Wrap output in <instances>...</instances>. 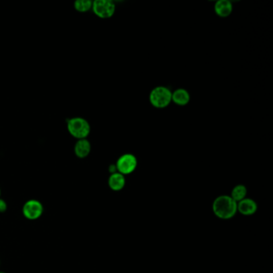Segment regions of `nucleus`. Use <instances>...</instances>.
I'll use <instances>...</instances> for the list:
<instances>
[{"label":"nucleus","instance_id":"obj_1","mask_svg":"<svg viewBox=\"0 0 273 273\" xmlns=\"http://www.w3.org/2000/svg\"><path fill=\"white\" fill-rule=\"evenodd\" d=\"M212 211L220 219H231L237 213V203L230 196H220L213 202Z\"/></svg>","mask_w":273,"mask_h":273},{"label":"nucleus","instance_id":"obj_2","mask_svg":"<svg viewBox=\"0 0 273 273\" xmlns=\"http://www.w3.org/2000/svg\"><path fill=\"white\" fill-rule=\"evenodd\" d=\"M66 128L72 136L76 139H86L90 132V125L88 121L82 117H73L66 122Z\"/></svg>","mask_w":273,"mask_h":273},{"label":"nucleus","instance_id":"obj_3","mask_svg":"<svg viewBox=\"0 0 273 273\" xmlns=\"http://www.w3.org/2000/svg\"><path fill=\"white\" fill-rule=\"evenodd\" d=\"M172 92L166 86H156L149 94V101L156 108H165L172 102Z\"/></svg>","mask_w":273,"mask_h":273},{"label":"nucleus","instance_id":"obj_4","mask_svg":"<svg viewBox=\"0 0 273 273\" xmlns=\"http://www.w3.org/2000/svg\"><path fill=\"white\" fill-rule=\"evenodd\" d=\"M94 14L100 18H109L116 12V5L110 0H96L92 2Z\"/></svg>","mask_w":273,"mask_h":273},{"label":"nucleus","instance_id":"obj_5","mask_svg":"<svg viewBox=\"0 0 273 273\" xmlns=\"http://www.w3.org/2000/svg\"><path fill=\"white\" fill-rule=\"evenodd\" d=\"M44 205L37 200H29L22 206V215L30 220H36L42 216L44 213Z\"/></svg>","mask_w":273,"mask_h":273},{"label":"nucleus","instance_id":"obj_6","mask_svg":"<svg viewBox=\"0 0 273 273\" xmlns=\"http://www.w3.org/2000/svg\"><path fill=\"white\" fill-rule=\"evenodd\" d=\"M138 161L136 157L132 154H124L121 156L117 160L116 166L117 172L122 175H129L130 173L136 169Z\"/></svg>","mask_w":273,"mask_h":273},{"label":"nucleus","instance_id":"obj_7","mask_svg":"<svg viewBox=\"0 0 273 273\" xmlns=\"http://www.w3.org/2000/svg\"><path fill=\"white\" fill-rule=\"evenodd\" d=\"M257 208L255 201L248 198H245L237 203V212L244 216L254 215L256 212Z\"/></svg>","mask_w":273,"mask_h":273},{"label":"nucleus","instance_id":"obj_8","mask_svg":"<svg viewBox=\"0 0 273 273\" xmlns=\"http://www.w3.org/2000/svg\"><path fill=\"white\" fill-rule=\"evenodd\" d=\"M92 151V144L86 139L78 140L74 144V154L78 158L84 159L88 156Z\"/></svg>","mask_w":273,"mask_h":273},{"label":"nucleus","instance_id":"obj_9","mask_svg":"<svg viewBox=\"0 0 273 273\" xmlns=\"http://www.w3.org/2000/svg\"><path fill=\"white\" fill-rule=\"evenodd\" d=\"M214 10L218 16L221 17V18H226L232 12V4L228 0H220L216 2Z\"/></svg>","mask_w":273,"mask_h":273},{"label":"nucleus","instance_id":"obj_10","mask_svg":"<svg viewBox=\"0 0 273 273\" xmlns=\"http://www.w3.org/2000/svg\"><path fill=\"white\" fill-rule=\"evenodd\" d=\"M191 97L187 90L184 88L176 89L172 94V102L179 106H186L190 102Z\"/></svg>","mask_w":273,"mask_h":273},{"label":"nucleus","instance_id":"obj_11","mask_svg":"<svg viewBox=\"0 0 273 273\" xmlns=\"http://www.w3.org/2000/svg\"><path fill=\"white\" fill-rule=\"evenodd\" d=\"M126 184L124 176L120 173L116 172L110 174L108 179V185L113 191L118 192L122 190Z\"/></svg>","mask_w":273,"mask_h":273},{"label":"nucleus","instance_id":"obj_12","mask_svg":"<svg viewBox=\"0 0 273 273\" xmlns=\"http://www.w3.org/2000/svg\"><path fill=\"white\" fill-rule=\"evenodd\" d=\"M247 193V188L245 187L244 185L238 184L232 189L230 196H231L236 203H238L240 201L243 200L244 199L246 198Z\"/></svg>","mask_w":273,"mask_h":273},{"label":"nucleus","instance_id":"obj_13","mask_svg":"<svg viewBox=\"0 0 273 273\" xmlns=\"http://www.w3.org/2000/svg\"><path fill=\"white\" fill-rule=\"evenodd\" d=\"M92 2L90 0H76L74 4V8L78 12H88L92 8Z\"/></svg>","mask_w":273,"mask_h":273},{"label":"nucleus","instance_id":"obj_14","mask_svg":"<svg viewBox=\"0 0 273 273\" xmlns=\"http://www.w3.org/2000/svg\"><path fill=\"white\" fill-rule=\"evenodd\" d=\"M8 209V204L4 200L0 198V213H4Z\"/></svg>","mask_w":273,"mask_h":273},{"label":"nucleus","instance_id":"obj_15","mask_svg":"<svg viewBox=\"0 0 273 273\" xmlns=\"http://www.w3.org/2000/svg\"><path fill=\"white\" fill-rule=\"evenodd\" d=\"M109 172H110V174L118 172H117L116 166V164L110 165V167H109Z\"/></svg>","mask_w":273,"mask_h":273},{"label":"nucleus","instance_id":"obj_16","mask_svg":"<svg viewBox=\"0 0 273 273\" xmlns=\"http://www.w3.org/2000/svg\"><path fill=\"white\" fill-rule=\"evenodd\" d=\"M0 196H1V189H0ZM1 198V197H0Z\"/></svg>","mask_w":273,"mask_h":273},{"label":"nucleus","instance_id":"obj_17","mask_svg":"<svg viewBox=\"0 0 273 273\" xmlns=\"http://www.w3.org/2000/svg\"><path fill=\"white\" fill-rule=\"evenodd\" d=\"M0 273H6V272H1V271H0Z\"/></svg>","mask_w":273,"mask_h":273}]
</instances>
